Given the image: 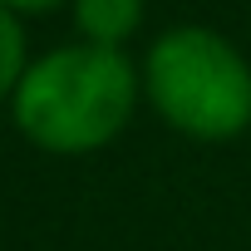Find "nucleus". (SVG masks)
<instances>
[{"mask_svg": "<svg viewBox=\"0 0 251 251\" xmlns=\"http://www.w3.org/2000/svg\"><path fill=\"white\" fill-rule=\"evenodd\" d=\"M5 10H15L20 20H35V15H50V10H69V0H0Z\"/></svg>", "mask_w": 251, "mask_h": 251, "instance_id": "5", "label": "nucleus"}, {"mask_svg": "<svg viewBox=\"0 0 251 251\" xmlns=\"http://www.w3.org/2000/svg\"><path fill=\"white\" fill-rule=\"evenodd\" d=\"M143 103L187 143H236L251 128V59L217 25H168L138 59Z\"/></svg>", "mask_w": 251, "mask_h": 251, "instance_id": "2", "label": "nucleus"}, {"mask_svg": "<svg viewBox=\"0 0 251 251\" xmlns=\"http://www.w3.org/2000/svg\"><path fill=\"white\" fill-rule=\"evenodd\" d=\"M138 103L143 84L128 50L64 40L30 54L5 113L30 148L50 158H89L128 133Z\"/></svg>", "mask_w": 251, "mask_h": 251, "instance_id": "1", "label": "nucleus"}, {"mask_svg": "<svg viewBox=\"0 0 251 251\" xmlns=\"http://www.w3.org/2000/svg\"><path fill=\"white\" fill-rule=\"evenodd\" d=\"M25 64H30L25 20H20L15 10L0 5V108H10V94H15V84H20Z\"/></svg>", "mask_w": 251, "mask_h": 251, "instance_id": "4", "label": "nucleus"}, {"mask_svg": "<svg viewBox=\"0 0 251 251\" xmlns=\"http://www.w3.org/2000/svg\"><path fill=\"white\" fill-rule=\"evenodd\" d=\"M74 40L99 45V50H128L143 35L148 0H69Z\"/></svg>", "mask_w": 251, "mask_h": 251, "instance_id": "3", "label": "nucleus"}]
</instances>
